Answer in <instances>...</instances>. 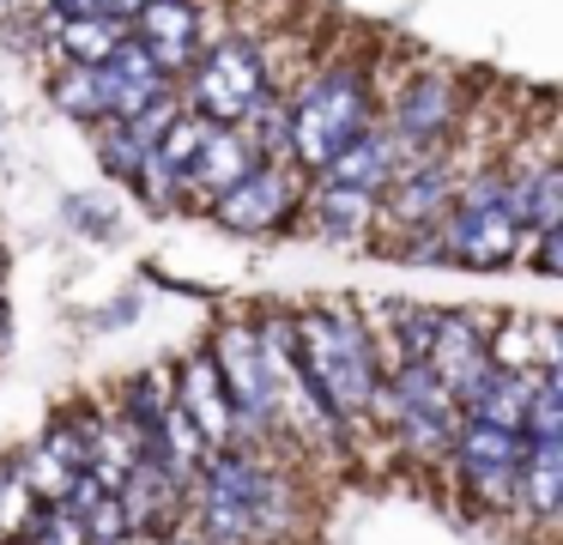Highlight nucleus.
<instances>
[{"instance_id":"nucleus-24","label":"nucleus","mask_w":563,"mask_h":545,"mask_svg":"<svg viewBox=\"0 0 563 545\" xmlns=\"http://www.w3.org/2000/svg\"><path fill=\"white\" fill-rule=\"evenodd\" d=\"M382 315H388V327H394V363L424 358L430 327H437V309H418V303H382Z\"/></svg>"},{"instance_id":"nucleus-5","label":"nucleus","mask_w":563,"mask_h":545,"mask_svg":"<svg viewBox=\"0 0 563 545\" xmlns=\"http://www.w3.org/2000/svg\"><path fill=\"white\" fill-rule=\"evenodd\" d=\"M212 370H219L224 394L236 406V436H261L279 424V406H273V370L267 351H261V334L249 321H224L207 346Z\"/></svg>"},{"instance_id":"nucleus-8","label":"nucleus","mask_w":563,"mask_h":545,"mask_svg":"<svg viewBox=\"0 0 563 545\" xmlns=\"http://www.w3.org/2000/svg\"><path fill=\"white\" fill-rule=\"evenodd\" d=\"M461 116H466L461 85H454L449 73H418L400 91V103L388 109V128L400 133L412 152H442V140L461 128Z\"/></svg>"},{"instance_id":"nucleus-20","label":"nucleus","mask_w":563,"mask_h":545,"mask_svg":"<svg viewBox=\"0 0 563 545\" xmlns=\"http://www.w3.org/2000/svg\"><path fill=\"white\" fill-rule=\"evenodd\" d=\"M37 491H31L25 479V460L7 455L0 460V545H19L31 533V521H37Z\"/></svg>"},{"instance_id":"nucleus-13","label":"nucleus","mask_w":563,"mask_h":545,"mask_svg":"<svg viewBox=\"0 0 563 545\" xmlns=\"http://www.w3.org/2000/svg\"><path fill=\"white\" fill-rule=\"evenodd\" d=\"M115 503H122V515H128V533H158V539H170L176 521L188 515V491L158 467V460H134V472L122 479Z\"/></svg>"},{"instance_id":"nucleus-12","label":"nucleus","mask_w":563,"mask_h":545,"mask_svg":"<svg viewBox=\"0 0 563 545\" xmlns=\"http://www.w3.org/2000/svg\"><path fill=\"white\" fill-rule=\"evenodd\" d=\"M170 400L183 406V418L207 436V448H236V406H231V394H224V382H219L207 351L188 358L183 370H170Z\"/></svg>"},{"instance_id":"nucleus-33","label":"nucleus","mask_w":563,"mask_h":545,"mask_svg":"<svg viewBox=\"0 0 563 545\" xmlns=\"http://www.w3.org/2000/svg\"><path fill=\"white\" fill-rule=\"evenodd\" d=\"M170 545H200V539H195V533H176V539H170Z\"/></svg>"},{"instance_id":"nucleus-26","label":"nucleus","mask_w":563,"mask_h":545,"mask_svg":"<svg viewBox=\"0 0 563 545\" xmlns=\"http://www.w3.org/2000/svg\"><path fill=\"white\" fill-rule=\"evenodd\" d=\"M37 455H49L55 467H67V472H86V430H79V412L49 418V430L37 436Z\"/></svg>"},{"instance_id":"nucleus-17","label":"nucleus","mask_w":563,"mask_h":545,"mask_svg":"<svg viewBox=\"0 0 563 545\" xmlns=\"http://www.w3.org/2000/svg\"><path fill=\"white\" fill-rule=\"evenodd\" d=\"M515 188H521V230L527 237H545V230H563V170L551 157L527 170H509Z\"/></svg>"},{"instance_id":"nucleus-4","label":"nucleus","mask_w":563,"mask_h":545,"mask_svg":"<svg viewBox=\"0 0 563 545\" xmlns=\"http://www.w3.org/2000/svg\"><path fill=\"white\" fill-rule=\"evenodd\" d=\"M261 97H267V55L249 36H224L188 67V103L219 128H236Z\"/></svg>"},{"instance_id":"nucleus-6","label":"nucleus","mask_w":563,"mask_h":545,"mask_svg":"<svg viewBox=\"0 0 563 545\" xmlns=\"http://www.w3.org/2000/svg\"><path fill=\"white\" fill-rule=\"evenodd\" d=\"M449 455H454V467H461V479L473 484V491L485 497L490 509L521 503V460H527V436H515V430H490V424L461 418V430H454Z\"/></svg>"},{"instance_id":"nucleus-30","label":"nucleus","mask_w":563,"mask_h":545,"mask_svg":"<svg viewBox=\"0 0 563 545\" xmlns=\"http://www.w3.org/2000/svg\"><path fill=\"white\" fill-rule=\"evenodd\" d=\"M43 12H49L55 24H67V19H98L103 12V0H37Z\"/></svg>"},{"instance_id":"nucleus-18","label":"nucleus","mask_w":563,"mask_h":545,"mask_svg":"<svg viewBox=\"0 0 563 545\" xmlns=\"http://www.w3.org/2000/svg\"><path fill=\"white\" fill-rule=\"evenodd\" d=\"M122 43H128V24L110 19V12H98V19H67V24H55V48L67 55V67H103V61H110Z\"/></svg>"},{"instance_id":"nucleus-7","label":"nucleus","mask_w":563,"mask_h":545,"mask_svg":"<svg viewBox=\"0 0 563 545\" xmlns=\"http://www.w3.org/2000/svg\"><path fill=\"white\" fill-rule=\"evenodd\" d=\"M297 212V182L285 164H255L243 182H231L224 194H212V225L236 230V237H261L279 230Z\"/></svg>"},{"instance_id":"nucleus-27","label":"nucleus","mask_w":563,"mask_h":545,"mask_svg":"<svg viewBox=\"0 0 563 545\" xmlns=\"http://www.w3.org/2000/svg\"><path fill=\"white\" fill-rule=\"evenodd\" d=\"M128 188H140V194H146V206H152V212H176V200L188 194V188H183V176H176V170L164 164L158 152H146V164H140V176L128 182Z\"/></svg>"},{"instance_id":"nucleus-3","label":"nucleus","mask_w":563,"mask_h":545,"mask_svg":"<svg viewBox=\"0 0 563 545\" xmlns=\"http://www.w3.org/2000/svg\"><path fill=\"white\" fill-rule=\"evenodd\" d=\"M369 418H382L388 430H400V443L412 448L418 460L449 455L454 430H461V406H454V394L418 358L382 370L376 394H369Z\"/></svg>"},{"instance_id":"nucleus-34","label":"nucleus","mask_w":563,"mask_h":545,"mask_svg":"<svg viewBox=\"0 0 563 545\" xmlns=\"http://www.w3.org/2000/svg\"><path fill=\"white\" fill-rule=\"evenodd\" d=\"M0 334H7V291H0Z\"/></svg>"},{"instance_id":"nucleus-25","label":"nucleus","mask_w":563,"mask_h":545,"mask_svg":"<svg viewBox=\"0 0 563 545\" xmlns=\"http://www.w3.org/2000/svg\"><path fill=\"white\" fill-rule=\"evenodd\" d=\"M490 363L497 370H539V321H503L490 334Z\"/></svg>"},{"instance_id":"nucleus-2","label":"nucleus","mask_w":563,"mask_h":545,"mask_svg":"<svg viewBox=\"0 0 563 545\" xmlns=\"http://www.w3.org/2000/svg\"><path fill=\"white\" fill-rule=\"evenodd\" d=\"M376 116L369 79L357 67H328L303 97L291 103V157L303 170H321L328 157H340Z\"/></svg>"},{"instance_id":"nucleus-14","label":"nucleus","mask_w":563,"mask_h":545,"mask_svg":"<svg viewBox=\"0 0 563 545\" xmlns=\"http://www.w3.org/2000/svg\"><path fill=\"white\" fill-rule=\"evenodd\" d=\"M533 375L539 370H497V363H485V370H478L473 382L454 394V406H461L473 424H490V430H515V436H521Z\"/></svg>"},{"instance_id":"nucleus-23","label":"nucleus","mask_w":563,"mask_h":545,"mask_svg":"<svg viewBox=\"0 0 563 545\" xmlns=\"http://www.w3.org/2000/svg\"><path fill=\"white\" fill-rule=\"evenodd\" d=\"M91 145H98V164L110 170V176H122V182H134L140 164H146V152H152L128 121H98V128H91Z\"/></svg>"},{"instance_id":"nucleus-19","label":"nucleus","mask_w":563,"mask_h":545,"mask_svg":"<svg viewBox=\"0 0 563 545\" xmlns=\"http://www.w3.org/2000/svg\"><path fill=\"white\" fill-rule=\"evenodd\" d=\"M521 503L533 509L539 521L558 515V503H563V443H527V460H521Z\"/></svg>"},{"instance_id":"nucleus-32","label":"nucleus","mask_w":563,"mask_h":545,"mask_svg":"<svg viewBox=\"0 0 563 545\" xmlns=\"http://www.w3.org/2000/svg\"><path fill=\"white\" fill-rule=\"evenodd\" d=\"M140 7H146V0H103V12H110V19H122V24L134 19Z\"/></svg>"},{"instance_id":"nucleus-9","label":"nucleus","mask_w":563,"mask_h":545,"mask_svg":"<svg viewBox=\"0 0 563 545\" xmlns=\"http://www.w3.org/2000/svg\"><path fill=\"white\" fill-rule=\"evenodd\" d=\"M128 36L146 48V61L158 73H188L200 55V7L195 0H146V7L128 19Z\"/></svg>"},{"instance_id":"nucleus-16","label":"nucleus","mask_w":563,"mask_h":545,"mask_svg":"<svg viewBox=\"0 0 563 545\" xmlns=\"http://www.w3.org/2000/svg\"><path fill=\"white\" fill-rule=\"evenodd\" d=\"M309 230L328 242H352V237H369V225H376V200L357 188H333V182H321L316 194H309Z\"/></svg>"},{"instance_id":"nucleus-15","label":"nucleus","mask_w":563,"mask_h":545,"mask_svg":"<svg viewBox=\"0 0 563 545\" xmlns=\"http://www.w3.org/2000/svg\"><path fill=\"white\" fill-rule=\"evenodd\" d=\"M255 164H261V157H255V145H249V133L243 128H219V121H212L207 140H200V152L188 157V170H183V188L212 200V194H224L231 182H243Z\"/></svg>"},{"instance_id":"nucleus-28","label":"nucleus","mask_w":563,"mask_h":545,"mask_svg":"<svg viewBox=\"0 0 563 545\" xmlns=\"http://www.w3.org/2000/svg\"><path fill=\"white\" fill-rule=\"evenodd\" d=\"M79 527H86V545H122L128 539V515H122V503H115V491L91 497V509L79 515Z\"/></svg>"},{"instance_id":"nucleus-1","label":"nucleus","mask_w":563,"mask_h":545,"mask_svg":"<svg viewBox=\"0 0 563 545\" xmlns=\"http://www.w3.org/2000/svg\"><path fill=\"white\" fill-rule=\"evenodd\" d=\"M449 266H509L521 254V188L509 170H473L454 182L449 212L437 218Z\"/></svg>"},{"instance_id":"nucleus-21","label":"nucleus","mask_w":563,"mask_h":545,"mask_svg":"<svg viewBox=\"0 0 563 545\" xmlns=\"http://www.w3.org/2000/svg\"><path fill=\"white\" fill-rule=\"evenodd\" d=\"M49 97L62 116L86 121V128H98L103 121V91H98V67H55L49 73Z\"/></svg>"},{"instance_id":"nucleus-31","label":"nucleus","mask_w":563,"mask_h":545,"mask_svg":"<svg viewBox=\"0 0 563 545\" xmlns=\"http://www.w3.org/2000/svg\"><path fill=\"white\" fill-rule=\"evenodd\" d=\"M67 212H74V225H86V230H98V237H110V218H103V200H74Z\"/></svg>"},{"instance_id":"nucleus-22","label":"nucleus","mask_w":563,"mask_h":545,"mask_svg":"<svg viewBox=\"0 0 563 545\" xmlns=\"http://www.w3.org/2000/svg\"><path fill=\"white\" fill-rule=\"evenodd\" d=\"M521 436H527V443H563V375L558 370H539L533 375Z\"/></svg>"},{"instance_id":"nucleus-10","label":"nucleus","mask_w":563,"mask_h":545,"mask_svg":"<svg viewBox=\"0 0 563 545\" xmlns=\"http://www.w3.org/2000/svg\"><path fill=\"white\" fill-rule=\"evenodd\" d=\"M418 363H424L449 394H461V388L490 363V327L478 321L473 309L466 315L461 309H437V327H430V346H424Z\"/></svg>"},{"instance_id":"nucleus-11","label":"nucleus","mask_w":563,"mask_h":545,"mask_svg":"<svg viewBox=\"0 0 563 545\" xmlns=\"http://www.w3.org/2000/svg\"><path fill=\"white\" fill-rule=\"evenodd\" d=\"M98 91H103V121H134L140 109H152V103H164V97H176V79L152 67L146 48L128 36V43L98 67Z\"/></svg>"},{"instance_id":"nucleus-29","label":"nucleus","mask_w":563,"mask_h":545,"mask_svg":"<svg viewBox=\"0 0 563 545\" xmlns=\"http://www.w3.org/2000/svg\"><path fill=\"white\" fill-rule=\"evenodd\" d=\"M558 254H563V230H545V237L533 242V273L539 279H558V266H563Z\"/></svg>"}]
</instances>
